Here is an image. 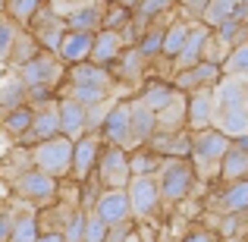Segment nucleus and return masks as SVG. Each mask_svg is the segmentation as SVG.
I'll return each instance as SVG.
<instances>
[{"label":"nucleus","instance_id":"nucleus-20","mask_svg":"<svg viewBox=\"0 0 248 242\" xmlns=\"http://www.w3.org/2000/svg\"><path fill=\"white\" fill-rule=\"evenodd\" d=\"M245 176H248V135L232 139L223 161H220V179L223 182H236V179H245Z\"/></svg>","mask_w":248,"mask_h":242},{"label":"nucleus","instance_id":"nucleus-26","mask_svg":"<svg viewBox=\"0 0 248 242\" xmlns=\"http://www.w3.org/2000/svg\"><path fill=\"white\" fill-rule=\"evenodd\" d=\"M38 233H41V226H38V211H35V205L25 201V205L13 214V226H10V239L6 242H35Z\"/></svg>","mask_w":248,"mask_h":242},{"label":"nucleus","instance_id":"nucleus-1","mask_svg":"<svg viewBox=\"0 0 248 242\" xmlns=\"http://www.w3.org/2000/svg\"><path fill=\"white\" fill-rule=\"evenodd\" d=\"M214 110L211 129L223 132L226 139H245L248 135V76H220L211 85Z\"/></svg>","mask_w":248,"mask_h":242},{"label":"nucleus","instance_id":"nucleus-35","mask_svg":"<svg viewBox=\"0 0 248 242\" xmlns=\"http://www.w3.org/2000/svg\"><path fill=\"white\" fill-rule=\"evenodd\" d=\"M220 76H248V41L232 44L226 60L220 63Z\"/></svg>","mask_w":248,"mask_h":242},{"label":"nucleus","instance_id":"nucleus-49","mask_svg":"<svg viewBox=\"0 0 248 242\" xmlns=\"http://www.w3.org/2000/svg\"><path fill=\"white\" fill-rule=\"evenodd\" d=\"M182 242H217V239H214L207 230H192V233H188V236L182 239Z\"/></svg>","mask_w":248,"mask_h":242},{"label":"nucleus","instance_id":"nucleus-33","mask_svg":"<svg viewBox=\"0 0 248 242\" xmlns=\"http://www.w3.org/2000/svg\"><path fill=\"white\" fill-rule=\"evenodd\" d=\"M188 25L192 22H173L170 29H164V38H160V54L167 57V60H173L176 54H179V48H182V41H186V35H188Z\"/></svg>","mask_w":248,"mask_h":242},{"label":"nucleus","instance_id":"nucleus-5","mask_svg":"<svg viewBox=\"0 0 248 242\" xmlns=\"http://www.w3.org/2000/svg\"><path fill=\"white\" fill-rule=\"evenodd\" d=\"M13 189H16V195L22 201H29V205L35 208H47L57 201V179L47 173H41V170L29 167V170H19L16 176H13Z\"/></svg>","mask_w":248,"mask_h":242},{"label":"nucleus","instance_id":"nucleus-48","mask_svg":"<svg viewBox=\"0 0 248 242\" xmlns=\"http://www.w3.org/2000/svg\"><path fill=\"white\" fill-rule=\"evenodd\" d=\"M10 226H13V214L0 211V242H6V239H10Z\"/></svg>","mask_w":248,"mask_h":242},{"label":"nucleus","instance_id":"nucleus-16","mask_svg":"<svg viewBox=\"0 0 248 242\" xmlns=\"http://www.w3.org/2000/svg\"><path fill=\"white\" fill-rule=\"evenodd\" d=\"M101 135L97 132H85L82 139H76L73 142V176L76 179H88V173H91V167H94V161H97V154H101Z\"/></svg>","mask_w":248,"mask_h":242},{"label":"nucleus","instance_id":"nucleus-44","mask_svg":"<svg viewBox=\"0 0 248 242\" xmlns=\"http://www.w3.org/2000/svg\"><path fill=\"white\" fill-rule=\"evenodd\" d=\"M160 38H164V29H160V25L148 29L145 35L139 38V44H135V48H139V54H141V57H154V54H160Z\"/></svg>","mask_w":248,"mask_h":242},{"label":"nucleus","instance_id":"nucleus-22","mask_svg":"<svg viewBox=\"0 0 248 242\" xmlns=\"http://www.w3.org/2000/svg\"><path fill=\"white\" fill-rule=\"evenodd\" d=\"M186 129V91H176L154 113V132H179Z\"/></svg>","mask_w":248,"mask_h":242},{"label":"nucleus","instance_id":"nucleus-43","mask_svg":"<svg viewBox=\"0 0 248 242\" xmlns=\"http://www.w3.org/2000/svg\"><path fill=\"white\" fill-rule=\"evenodd\" d=\"M107 236V224L97 217L94 211H85V230H82V242H104Z\"/></svg>","mask_w":248,"mask_h":242},{"label":"nucleus","instance_id":"nucleus-29","mask_svg":"<svg viewBox=\"0 0 248 242\" xmlns=\"http://www.w3.org/2000/svg\"><path fill=\"white\" fill-rule=\"evenodd\" d=\"M230 19H239V0H207L201 13V22L207 29H217L220 22H230Z\"/></svg>","mask_w":248,"mask_h":242},{"label":"nucleus","instance_id":"nucleus-52","mask_svg":"<svg viewBox=\"0 0 248 242\" xmlns=\"http://www.w3.org/2000/svg\"><path fill=\"white\" fill-rule=\"evenodd\" d=\"M239 19L248 25V0H239Z\"/></svg>","mask_w":248,"mask_h":242},{"label":"nucleus","instance_id":"nucleus-11","mask_svg":"<svg viewBox=\"0 0 248 242\" xmlns=\"http://www.w3.org/2000/svg\"><path fill=\"white\" fill-rule=\"evenodd\" d=\"M126 50V35L123 32H113V29H97L94 38H91V54H88V63L94 66H107L113 63L116 57Z\"/></svg>","mask_w":248,"mask_h":242},{"label":"nucleus","instance_id":"nucleus-41","mask_svg":"<svg viewBox=\"0 0 248 242\" xmlns=\"http://www.w3.org/2000/svg\"><path fill=\"white\" fill-rule=\"evenodd\" d=\"M120 101L116 95H110V97H104V101H97V104H91V107H85V126H88V132H94V129H101V123H104V116L110 113V107Z\"/></svg>","mask_w":248,"mask_h":242},{"label":"nucleus","instance_id":"nucleus-32","mask_svg":"<svg viewBox=\"0 0 248 242\" xmlns=\"http://www.w3.org/2000/svg\"><path fill=\"white\" fill-rule=\"evenodd\" d=\"M232 50V44L226 41V38H220L217 32H207V38H204V44H201V60L204 63H214V66H220V63L226 60V54Z\"/></svg>","mask_w":248,"mask_h":242},{"label":"nucleus","instance_id":"nucleus-18","mask_svg":"<svg viewBox=\"0 0 248 242\" xmlns=\"http://www.w3.org/2000/svg\"><path fill=\"white\" fill-rule=\"evenodd\" d=\"M207 25L204 22H192L188 25V35H186V41H182V48H179V54L173 57V73H179V69H188V66H195V63L201 60V44H204V38H207ZM170 73V76H173Z\"/></svg>","mask_w":248,"mask_h":242},{"label":"nucleus","instance_id":"nucleus-46","mask_svg":"<svg viewBox=\"0 0 248 242\" xmlns=\"http://www.w3.org/2000/svg\"><path fill=\"white\" fill-rule=\"evenodd\" d=\"M88 3H104V0H47V10H54L57 16H69L73 10H79V6H88Z\"/></svg>","mask_w":248,"mask_h":242},{"label":"nucleus","instance_id":"nucleus-4","mask_svg":"<svg viewBox=\"0 0 248 242\" xmlns=\"http://www.w3.org/2000/svg\"><path fill=\"white\" fill-rule=\"evenodd\" d=\"M154 179H157L160 201L176 205V201H182L188 195V189L195 182V170L188 163V158H164L157 173H154Z\"/></svg>","mask_w":248,"mask_h":242},{"label":"nucleus","instance_id":"nucleus-40","mask_svg":"<svg viewBox=\"0 0 248 242\" xmlns=\"http://www.w3.org/2000/svg\"><path fill=\"white\" fill-rule=\"evenodd\" d=\"M170 3H173V0H135V6H132L135 22H139V25L151 22L154 16H160L164 10H170ZM135 22H129V25H135Z\"/></svg>","mask_w":248,"mask_h":242},{"label":"nucleus","instance_id":"nucleus-13","mask_svg":"<svg viewBox=\"0 0 248 242\" xmlns=\"http://www.w3.org/2000/svg\"><path fill=\"white\" fill-rule=\"evenodd\" d=\"M170 79H173V88L176 91H186V95H188V91H195V88H211V85L220 79V66L198 60L195 66L179 69V73H173Z\"/></svg>","mask_w":248,"mask_h":242},{"label":"nucleus","instance_id":"nucleus-25","mask_svg":"<svg viewBox=\"0 0 248 242\" xmlns=\"http://www.w3.org/2000/svg\"><path fill=\"white\" fill-rule=\"evenodd\" d=\"M69 82L76 85H97V88H107V91H116L120 95V85L116 79L107 73V66H94V63H73L69 66Z\"/></svg>","mask_w":248,"mask_h":242},{"label":"nucleus","instance_id":"nucleus-53","mask_svg":"<svg viewBox=\"0 0 248 242\" xmlns=\"http://www.w3.org/2000/svg\"><path fill=\"white\" fill-rule=\"evenodd\" d=\"M245 41H248V38H245Z\"/></svg>","mask_w":248,"mask_h":242},{"label":"nucleus","instance_id":"nucleus-30","mask_svg":"<svg viewBox=\"0 0 248 242\" xmlns=\"http://www.w3.org/2000/svg\"><path fill=\"white\" fill-rule=\"evenodd\" d=\"M22 104H29V101H25L22 79H19L16 73L3 76V82H0V107H3V110H16V107H22Z\"/></svg>","mask_w":248,"mask_h":242},{"label":"nucleus","instance_id":"nucleus-28","mask_svg":"<svg viewBox=\"0 0 248 242\" xmlns=\"http://www.w3.org/2000/svg\"><path fill=\"white\" fill-rule=\"evenodd\" d=\"M38 54H41L38 41H35V38H31L25 29H19L16 38H13V44H10V54H6V60H10V69H19L22 63H29L31 57H38Z\"/></svg>","mask_w":248,"mask_h":242},{"label":"nucleus","instance_id":"nucleus-50","mask_svg":"<svg viewBox=\"0 0 248 242\" xmlns=\"http://www.w3.org/2000/svg\"><path fill=\"white\" fill-rule=\"evenodd\" d=\"M35 242H63V233H54V230L38 233V239H35Z\"/></svg>","mask_w":248,"mask_h":242},{"label":"nucleus","instance_id":"nucleus-19","mask_svg":"<svg viewBox=\"0 0 248 242\" xmlns=\"http://www.w3.org/2000/svg\"><path fill=\"white\" fill-rule=\"evenodd\" d=\"M91 38L94 35H88V32H63V38H60V44H57V50H54V57L60 63H66V66H73V63H85L88 60V54H91Z\"/></svg>","mask_w":248,"mask_h":242},{"label":"nucleus","instance_id":"nucleus-42","mask_svg":"<svg viewBox=\"0 0 248 242\" xmlns=\"http://www.w3.org/2000/svg\"><path fill=\"white\" fill-rule=\"evenodd\" d=\"M132 10H126V6H120V3H107V10H104V22H101V29H113V32H123L129 22H132Z\"/></svg>","mask_w":248,"mask_h":242},{"label":"nucleus","instance_id":"nucleus-8","mask_svg":"<svg viewBox=\"0 0 248 242\" xmlns=\"http://www.w3.org/2000/svg\"><path fill=\"white\" fill-rule=\"evenodd\" d=\"M13 73L22 79L25 88H29V85H47V88L54 91V85L63 79V63L57 60L50 50H41L38 57H31L29 63H22V66L13 69Z\"/></svg>","mask_w":248,"mask_h":242},{"label":"nucleus","instance_id":"nucleus-14","mask_svg":"<svg viewBox=\"0 0 248 242\" xmlns=\"http://www.w3.org/2000/svg\"><path fill=\"white\" fill-rule=\"evenodd\" d=\"M60 135V116H57V101H44L38 104V110H31V126L22 135L25 142H44Z\"/></svg>","mask_w":248,"mask_h":242},{"label":"nucleus","instance_id":"nucleus-45","mask_svg":"<svg viewBox=\"0 0 248 242\" xmlns=\"http://www.w3.org/2000/svg\"><path fill=\"white\" fill-rule=\"evenodd\" d=\"M16 32H19V25L13 22L10 16H0V57L6 60V54H10V44H13V38H16Z\"/></svg>","mask_w":248,"mask_h":242},{"label":"nucleus","instance_id":"nucleus-47","mask_svg":"<svg viewBox=\"0 0 248 242\" xmlns=\"http://www.w3.org/2000/svg\"><path fill=\"white\" fill-rule=\"evenodd\" d=\"M179 6L186 10V16H188V19H195V22H201V13H204L207 0H179Z\"/></svg>","mask_w":248,"mask_h":242},{"label":"nucleus","instance_id":"nucleus-6","mask_svg":"<svg viewBox=\"0 0 248 242\" xmlns=\"http://www.w3.org/2000/svg\"><path fill=\"white\" fill-rule=\"evenodd\" d=\"M126 198H129V208H132V217H139V220L154 217V214H157V205H160V192H157V179H154V173L129 176Z\"/></svg>","mask_w":248,"mask_h":242},{"label":"nucleus","instance_id":"nucleus-23","mask_svg":"<svg viewBox=\"0 0 248 242\" xmlns=\"http://www.w3.org/2000/svg\"><path fill=\"white\" fill-rule=\"evenodd\" d=\"M57 116H60V135H66V139L76 142L88 132V126H85V107L76 104L73 97H60L57 101Z\"/></svg>","mask_w":248,"mask_h":242},{"label":"nucleus","instance_id":"nucleus-3","mask_svg":"<svg viewBox=\"0 0 248 242\" xmlns=\"http://www.w3.org/2000/svg\"><path fill=\"white\" fill-rule=\"evenodd\" d=\"M29 161H31L35 170H41V173L60 179V176H66L69 167H73V139L54 135V139L35 142V145L29 148Z\"/></svg>","mask_w":248,"mask_h":242},{"label":"nucleus","instance_id":"nucleus-37","mask_svg":"<svg viewBox=\"0 0 248 242\" xmlns=\"http://www.w3.org/2000/svg\"><path fill=\"white\" fill-rule=\"evenodd\" d=\"M29 126H31V107L29 104H22V107H16V110H6L3 129L13 135V139H22V135L29 132Z\"/></svg>","mask_w":248,"mask_h":242},{"label":"nucleus","instance_id":"nucleus-51","mask_svg":"<svg viewBox=\"0 0 248 242\" xmlns=\"http://www.w3.org/2000/svg\"><path fill=\"white\" fill-rule=\"evenodd\" d=\"M120 242H145V239H141V233H139V230H129Z\"/></svg>","mask_w":248,"mask_h":242},{"label":"nucleus","instance_id":"nucleus-12","mask_svg":"<svg viewBox=\"0 0 248 242\" xmlns=\"http://www.w3.org/2000/svg\"><path fill=\"white\" fill-rule=\"evenodd\" d=\"M151 135H154V110H148L141 97H132L129 101V151L145 148Z\"/></svg>","mask_w":248,"mask_h":242},{"label":"nucleus","instance_id":"nucleus-39","mask_svg":"<svg viewBox=\"0 0 248 242\" xmlns=\"http://www.w3.org/2000/svg\"><path fill=\"white\" fill-rule=\"evenodd\" d=\"M41 3L44 0H6V16H10L16 25H29Z\"/></svg>","mask_w":248,"mask_h":242},{"label":"nucleus","instance_id":"nucleus-10","mask_svg":"<svg viewBox=\"0 0 248 242\" xmlns=\"http://www.w3.org/2000/svg\"><path fill=\"white\" fill-rule=\"evenodd\" d=\"M91 211H94L107 226L123 224V220H132V208H129L126 189H104V192L94 198V208H91Z\"/></svg>","mask_w":248,"mask_h":242},{"label":"nucleus","instance_id":"nucleus-21","mask_svg":"<svg viewBox=\"0 0 248 242\" xmlns=\"http://www.w3.org/2000/svg\"><path fill=\"white\" fill-rule=\"evenodd\" d=\"M211 208L220 214H245L248 211V176L236 182H226L223 192H217L211 198Z\"/></svg>","mask_w":248,"mask_h":242},{"label":"nucleus","instance_id":"nucleus-36","mask_svg":"<svg viewBox=\"0 0 248 242\" xmlns=\"http://www.w3.org/2000/svg\"><path fill=\"white\" fill-rule=\"evenodd\" d=\"M160 154H154V151H141V148H132L129 151V173L132 176H148V173H157V167H160Z\"/></svg>","mask_w":248,"mask_h":242},{"label":"nucleus","instance_id":"nucleus-15","mask_svg":"<svg viewBox=\"0 0 248 242\" xmlns=\"http://www.w3.org/2000/svg\"><path fill=\"white\" fill-rule=\"evenodd\" d=\"M211 110H214V97L211 88H195L186 95V129L198 132V129L211 126Z\"/></svg>","mask_w":248,"mask_h":242},{"label":"nucleus","instance_id":"nucleus-27","mask_svg":"<svg viewBox=\"0 0 248 242\" xmlns=\"http://www.w3.org/2000/svg\"><path fill=\"white\" fill-rule=\"evenodd\" d=\"M104 10H107V0L104 3H88V6H79V10H73L66 19V29L69 32H88V35H94L97 29H101L104 22Z\"/></svg>","mask_w":248,"mask_h":242},{"label":"nucleus","instance_id":"nucleus-31","mask_svg":"<svg viewBox=\"0 0 248 242\" xmlns=\"http://www.w3.org/2000/svg\"><path fill=\"white\" fill-rule=\"evenodd\" d=\"M110 95H116V91L97 88V85H76V82H69V88L63 91V97H73L76 104H82V107H91V104L104 101V97H110ZM116 97H120V95H116Z\"/></svg>","mask_w":248,"mask_h":242},{"label":"nucleus","instance_id":"nucleus-2","mask_svg":"<svg viewBox=\"0 0 248 242\" xmlns=\"http://www.w3.org/2000/svg\"><path fill=\"white\" fill-rule=\"evenodd\" d=\"M226 148H230V139L217 129H198L192 132V142H188V163H192L195 176L201 179H214L220 176V161H223Z\"/></svg>","mask_w":248,"mask_h":242},{"label":"nucleus","instance_id":"nucleus-24","mask_svg":"<svg viewBox=\"0 0 248 242\" xmlns=\"http://www.w3.org/2000/svg\"><path fill=\"white\" fill-rule=\"evenodd\" d=\"M188 142H192V132L188 129H179V132H154L148 139V148L160 158H188Z\"/></svg>","mask_w":248,"mask_h":242},{"label":"nucleus","instance_id":"nucleus-38","mask_svg":"<svg viewBox=\"0 0 248 242\" xmlns=\"http://www.w3.org/2000/svg\"><path fill=\"white\" fill-rule=\"evenodd\" d=\"M173 95H176V88H173V85H164V82H151V85H148V88L141 91L139 97H141V104H145L148 110H154V113H157V110L164 107V104H167V101H170Z\"/></svg>","mask_w":248,"mask_h":242},{"label":"nucleus","instance_id":"nucleus-34","mask_svg":"<svg viewBox=\"0 0 248 242\" xmlns=\"http://www.w3.org/2000/svg\"><path fill=\"white\" fill-rule=\"evenodd\" d=\"M120 76L123 79H129V82H139L141 76H145V66H148V57H141L139 54V48H132V50H123L120 57Z\"/></svg>","mask_w":248,"mask_h":242},{"label":"nucleus","instance_id":"nucleus-7","mask_svg":"<svg viewBox=\"0 0 248 242\" xmlns=\"http://www.w3.org/2000/svg\"><path fill=\"white\" fill-rule=\"evenodd\" d=\"M97 179H101L104 189H126L129 182V151L126 148H116V145H107L101 148L97 154Z\"/></svg>","mask_w":248,"mask_h":242},{"label":"nucleus","instance_id":"nucleus-17","mask_svg":"<svg viewBox=\"0 0 248 242\" xmlns=\"http://www.w3.org/2000/svg\"><path fill=\"white\" fill-rule=\"evenodd\" d=\"M101 129H104V139H107L110 145L129 151V101H116L113 107H110V113L104 116Z\"/></svg>","mask_w":248,"mask_h":242},{"label":"nucleus","instance_id":"nucleus-9","mask_svg":"<svg viewBox=\"0 0 248 242\" xmlns=\"http://www.w3.org/2000/svg\"><path fill=\"white\" fill-rule=\"evenodd\" d=\"M63 32H66V19L57 16L54 10H47L44 3L38 6V13L31 16V22H29V35L38 41V48L54 54L57 44H60V38H63Z\"/></svg>","mask_w":248,"mask_h":242}]
</instances>
